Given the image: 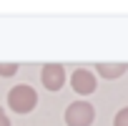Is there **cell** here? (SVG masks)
<instances>
[{
    "label": "cell",
    "mask_w": 128,
    "mask_h": 126,
    "mask_svg": "<svg viewBox=\"0 0 128 126\" xmlns=\"http://www.w3.org/2000/svg\"><path fill=\"white\" fill-rule=\"evenodd\" d=\"M35 103H38V93H35V88L28 86V83L13 86L10 93H8V106H10L15 113H28V111L35 108Z\"/></svg>",
    "instance_id": "6da1fadb"
},
{
    "label": "cell",
    "mask_w": 128,
    "mask_h": 126,
    "mask_svg": "<svg viewBox=\"0 0 128 126\" xmlns=\"http://www.w3.org/2000/svg\"><path fill=\"white\" fill-rule=\"evenodd\" d=\"M96 118V111L88 101H73L66 108V123L68 126H90Z\"/></svg>",
    "instance_id": "7a4b0ae2"
},
{
    "label": "cell",
    "mask_w": 128,
    "mask_h": 126,
    "mask_svg": "<svg viewBox=\"0 0 128 126\" xmlns=\"http://www.w3.org/2000/svg\"><path fill=\"white\" fill-rule=\"evenodd\" d=\"M40 81L48 91H58L63 88V83H66V71H63L60 63H48V66H43L40 71Z\"/></svg>",
    "instance_id": "3957f363"
},
{
    "label": "cell",
    "mask_w": 128,
    "mask_h": 126,
    "mask_svg": "<svg viewBox=\"0 0 128 126\" xmlns=\"http://www.w3.org/2000/svg\"><path fill=\"white\" fill-rule=\"evenodd\" d=\"M70 86H73V91H76V93L88 96V93H93V91H96V76H93L88 68H78V71L70 76Z\"/></svg>",
    "instance_id": "277c9868"
},
{
    "label": "cell",
    "mask_w": 128,
    "mask_h": 126,
    "mask_svg": "<svg viewBox=\"0 0 128 126\" xmlns=\"http://www.w3.org/2000/svg\"><path fill=\"white\" fill-rule=\"evenodd\" d=\"M98 73L103 78H118L126 73V63H98Z\"/></svg>",
    "instance_id": "5b68a950"
},
{
    "label": "cell",
    "mask_w": 128,
    "mask_h": 126,
    "mask_svg": "<svg viewBox=\"0 0 128 126\" xmlns=\"http://www.w3.org/2000/svg\"><path fill=\"white\" fill-rule=\"evenodd\" d=\"M15 71H18V63H0V76L3 78L15 76Z\"/></svg>",
    "instance_id": "8992f818"
},
{
    "label": "cell",
    "mask_w": 128,
    "mask_h": 126,
    "mask_svg": "<svg viewBox=\"0 0 128 126\" xmlns=\"http://www.w3.org/2000/svg\"><path fill=\"white\" fill-rule=\"evenodd\" d=\"M113 126H128V106H126V108H120V111L116 113V121H113Z\"/></svg>",
    "instance_id": "52a82bcc"
},
{
    "label": "cell",
    "mask_w": 128,
    "mask_h": 126,
    "mask_svg": "<svg viewBox=\"0 0 128 126\" xmlns=\"http://www.w3.org/2000/svg\"><path fill=\"white\" fill-rule=\"evenodd\" d=\"M0 126H10V118H8L3 111H0Z\"/></svg>",
    "instance_id": "ba28073f"
}]
</instances>
